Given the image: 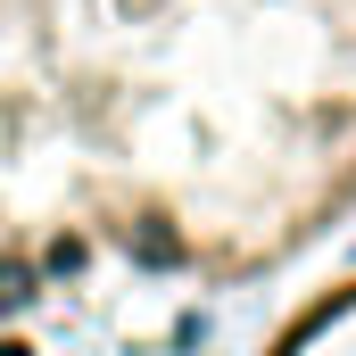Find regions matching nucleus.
I'll return each instance as SVG.
<instances>
[{
	"label": "nucleus",
	"instance_id": "f257e3e1",
	"mask_svg": "<svg viewBox=\"0 0 356 356\" xmlns=\"http://www.w3.org/2000/svg\"><path fill=\"white\" fill-rule=\"evenodd\" d=\"M348 216L356 0H0V332L266 282Z\"/></svg>",
	"mask_w": 356,
	"mask_h": 356
},
{
	"label": "nucleus",
	"instance_id": "f03ea898",
	"mask_svg": "<svg viewBox=\"0 0 356 356\" xmlns=\"http://www.w3.org/2000/svg\"><path fill=\"white\" fill-rule=\"evenodd\" d=\"M257 356H356V273L307 290V298L266 332Z\"/></svg>",
	"mask_w": 356,
	"mask_h": 356
}]
</instances>
